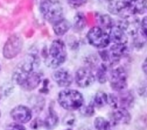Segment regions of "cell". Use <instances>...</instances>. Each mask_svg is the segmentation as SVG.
<instances>
[{"mask_svg": "<svg viewBox=\"0 0 147 130\" xmlns=\"http://www.w3.org/2000/svg\"><path fill=\"white\" fill-rule=\"evenodd\" d=\"M38 65L39 59L36 55H28L15 68L12 75L13 81L26 91H31L37 88L42 82V74L36 71Z\"/></svg>", "mask_w": 147, "mask_h": 130, "instance_id": "6da1fadb", "label": "cell"}, {"mask_svg": "<svg viewBox=\"0 0 147 130\" xmlns=\"http://www.w3.org/2000/svg\"><path fill=\"white\" fill-rule=\"evenodd\" d=\"M67 56L65 42L61 39L54 40L44 58V63L48 67L57 69L66 61Z\"/></svg>", "mask_w": 147, "mask_h": 130, "instance_id": "7a4b0ae2", "label": "cell"}, {"mask_svg": "<svg viewBox=\"0 0 147 130\" xmlns=\"http://www.w3.org/2000/svg\"><path fill=\"white\" fill-rule=\"evenodd\" d=\"M57 102L64 109L74 111L80 109L84 105V97L77 90L64 89L58 93Z\"/></svg>", "mask_w": 147, "mask_h": 130, "instance_id": "3957f363", "label": "cell"}, {"mask_svg": "<svg viewBox=\"0 0 147 130\" xmlns=\"http://www.w3.org/2000/svg\"><path fill=\"white\" fill-rule=\"evenodd\" d=\"M40 11L43 18L52 25L63 18V8L57 0H42Z\"/></svg>", "mask_w": 147, "mask_h": 130, "instance_id": "277c9868", "label": "cell"}, {"mask_svg": "<svg viewBox=\"0 0 147 130\" xmlns=\"http://www.w3.org/2000/svg\"><path fill=\"white\" fill-rule=\"evenodd\" d=\"M87 40L91 46L98 49H104L111 43L108 33L99 26H94L88 30Z\"/></svg>", "mask_w": 147, "mask_h": 130, "instance_id": "5b68a950", "label": "cell"}, {"mask_svg": "<svg viewBox=\"0 0 147 130\" xmlns=\"http://www.w3.org/2000/svg\"><path fill=\"white\" fill-rule=\"evenodd\" d=\"M108 80L111 88L116 92L125 91L127 87V73L122 67H116L110 70Z\"/></svg>", "mask_w": 147, "mask_h": 130, "instance_id": "8992f818", "label": "cell"}, {"mask_svg": "<svg viewBox=\"0 0 147 130\" xmlns=\"http://www.w3.org/2000/svg\"><path fill=\"white\" fill-rule=\"evenodd\" d=\"M23 48V40L18 35H12L6 41L4 49L3 55L5 59H11L19 54Z\"/></svg>", "mask_w": 147, "mask_h": 130, "instance_id": "52a82bcc", "label": "cell"}, {"mask_svg": "<svg viewBox=\"0 0 147 130\" xmlns=\"http://www.w3.org/2000/svg\"><path fill=\"white\" fill-rule=\"evenodd\" d=\"M74 80H75L77 86L81 88H87L94 83L95 76L92 69H90L88 67H80L76 72Z\"/></svg>", "mask_w": 147, "mask_h": 130, "instance_id": "ba28073f", "label": "cell"}, {"mask_svg": "<svg viewBox=\"0 0 147 130\" xmlns=\"http://www.w3.org/2000/svg\"><path fill=\"white\" fill-rule=\"evenodd\" d=\"M10 115L15 122L21 124L28 123L32 119V111L25 105H18L14 107Z\"/></svg>", "mask_w": 147, "mask_h": 130, "instance_id": "9c48e42d", "label": "cell"}, {"mask_svg": "<svg viewBox=\"0 0 147 130\" xmlns=\"http://www.w3.org/2000/svg\"><path fill=\"white\" fill-rule=\"evenodd\" d=\"M124 7L130 16L144 14L147 10V0H122Z\"/></svg>", "mask_w": 147, "mask_h": 130, "instance_id": "30bf717a", "label": "cell"}, {"mask_svg": "<svg viewBox=\"0 0 147 130\" xmlns=\"http://www.w3.org/2000/svg\"><path fill=\"white\" fill-rule=\"evenodd\" d=\"M52 79L55 83L62 88L69 87L74 81V78L71 73L65 68H57L52 74Z\"/></svg>", "mask_w": 147, "mask_h": 130, "instance_id": "8fae6325", "label": "cell"}, {"mask_svg": "<svg viewBox=\"0 0 147 130\" xmlns=\"http://www.w3.org/2000/svg\"><path fill=\"white\" fill-rule=\"evenodd\" d=\"M110 42L115 45H127L128 42V35L125 31L121 29L119 25L114 23V25L107 31Z\"/></svg>", "mask_w": 147, "mask_h": 130, "instance_id": "7c38bea8", "label": "cell"}, {"mask_svg": "<svg viewBox=\"0 0 147 130\" xmlns=\"http://www.w3.org/2000/svg\"><path fill=\"white\" fill-rule=\"evenodd\" d=\"M131 120V114L128 109H114L110 114V123L112 126H117L120 124H129Z\"/></svg>", "mask_w": 147, "mask_h": 130, "instance_id": "4fadbf2b", "label": "cell"}, {"mask_svg": "<svg viewBox=\"0 0 147 130\" xmlns=\"http://www.w3.org/2000/svg\"><path fill=\"white\" fill-rule=\"evenodd\" d=\"M107 10L110 13L118 16L120 18H126L131 17L126 12L122 0H108Z\"/></svg>", "mask_w": 147, "mask_h": 130, "instance_id": "5bb4252c", "label": "cell"}, {"mask_svg": "<svg viewBox=\"0 0 147 130\" xmlns=\"http://www.w3.org/2000/svg\"><path fill=\"white\" fill-rule=\"evenodd\" d=\"M118 93L119 94L117 95V98H118L119 108L129 109L133 105V103H134L133 95L131 93V91H128L125 90L119 91Z\"/></svg>", "mask_w": 147, "mask_h": 130, "instance_id": "9a60e30c", "label": "cell"}, {"mask_svg": "<svg viewBox=\"0 0 147 130\" xmlns=\"http://www.w3.org/2000/svg\"><path fill=\"white\" fill-rule=\"evenodd\" d=\"M72 27L71 23L67 20L66 18H61L58 22L53 24V31L55 35L57 36H62L64 35Z\"/></svg>", "mask_w": 147, "mask_h": 130, "instance_id": "2e32d148", "label": "cell"}, {"mask_svg": "<svg viewBox=\"0 0 147 130\" xmlns=\"http://www.w3.org/2000/svg\"><path fill=\"white\" fill-rule=\"evenodd\" d=\"M112 68L108 67L107 65L101 63L100 65H99L97 70H96V73H95V79L98 80V82L100 84H105L106 82H107L108 78H109V73H110V70Z\"/></svg>", "mask_w": 147, "mask_h": 130, "instance_id": "e0dca14e", "label": "cell"}, {"mask_svg": "<svg viewBox=\"0 0 147 130\" xmlns=\"http://www.w3.org/2000/svg\"><path fill=\"white\" fill-rule=\"evenodd\" d=\"M96 20L98 23V26L103 29L104 30H106L107 32L115 23L113 19L109 15H106V14H100V13L96 14Z\"/></svg>", "mask_w": 147, "mask_h": 130, "instance_id": "ac0fdd59", "label": "cell"}, {"mask_svg": "<svg viewBox=\"0 0 147 130\" xmlns=\"http://www.w3.org/2000/svg\"><path fill=\"white\" fill-rule=\"evenodd\" d=\"M58 122H59V118L57 114L52 109H50V110L49 111V115L46 116V118L43 121V126L47 129H53L58 125Z\"/></svg>", "mask_w": 147, "mask_h": 130, "instance_id": "d6986e66", "label": "cell"}, {"mask_svg": "<svg viewBox=\"0 0 147 130\" xmlns=\"http://www.w3.org/2000/svg\"><path fill=\"white\" fill-rule=\"evenodd\" d=\"M92 104L94 105V108H103L107 104V94L103 92V91H99L97 92L92 101Z\"/></svg>", "mask_w": 147, "mask_h": 130, "instance_id": "ffe728a7", "label": "cell"}, {"mask_svg": "<svg viewBox=\"0 0 147 130\" xmlns=\"http://www.w3.org/2000/svg\"><path fill=\"white\" fill-rule=\"evenodd\" d=\"M87 25L86 16L82 12H78L74 17V28L77 31H82Z\"/></svg>", "mask_w": 147, "mask_h": 130, "instance_id": "44dd1931", "label": "cell"}, {"mask_svg": "<svg viewBox=\"0 0 147 130\" xmlns=\"http://www.w3.org/2000/svg\"><path fill=\"white\" fill-rule=\"evenodd\" d=\"M94 125L95 130H112V125L110 121L101 116L96 117L94 119Z\"/></svg>", "mask_w": 147, "mask_h": 130, "instance_id": "7402d4cb", "label": "cell"}, {"mask_svg": "<svg viewBox=\"0 0 147 130\" xmlns=\"http://www.w3.org/2000/svg\"><path fill=\"white\" fill-rule=\"evenodd\" d=\"M80 112L83 116L90 117L94 114V107L92 103H89L88 105H83L80 109Z\"/></svg>", "mask_w": 147, "mask_h": 130, "instance_id": "603a6c76", "label": "cell"}, {"mask_svg": "<svg viewBox=\"0 0 147 130\" xmlns=\"http://www.w3.org/2000/svg\"><path fill=\"white\" fill-rule=\"evenodd\" d=\"M140 34L144 40L147 41V17L140 22Z\"/></svg>", "mask_w": 147, "mask_h": 130, "instance_id": "cb8c5ba5", "label": "cell"}, {"mask_svg": "<svg viewBox=\"0 0 147 130\" xmlns=\"http://www.w3.org/2000/svg\"><path fill=\"white\" fill-rule=\"evenodd\" d=\"M138 92L141 97H147V79L139 84L138 88Z\"/></svg>", "mask_w": 147, "mask_h": 130, "instance_id": "d4e9b609", "label": "cell"}, {"mask_svg": "<svg viewBox=\"0 0 147 130\" xmlns=\"http://www.w3.org/2000/svg\"><path fill=\"white\" fill-rule=\"evenodd\" d=\"M67 4L73 8H79L85 5L88 0H67Z\"/></svg>", "mask_w": 147, "mask_h": 130, "instance_id": "484cf974", "label": "cell"}, {"mask_svg": "<svg viewBox=\"0 0 147 130\" xmlns=\"http://www.w3.org/2000/svg\"><path fill=\"white\" fill-rule=\"evenodd\" d=\"M6 130H26V128L24 126V124L14 121L8 125V127H6Z\"/></svg>", "mask_w": 147, "mask_h": 130, "instance_id": "4316f807", "label": "cell"}, {"mask_svg": "<svg viewBox=\"0 0 147 130\" xmlns=\"http://www.w3.org/2000/svg\"><path fill=\"white\" fill-rule=\"evenodd\" d=\"M40 121V119H39V118H36V120H34V121H32V123H31V127H32L33 129H37V128H39L40 127L43 126L42 123H39V124H38V121Z\"/></svg>", "mask_w": 147, "mask_h": 130, "instance_id": "83f0119b", "label": "cell"}, {"mask_svg": "<svg viewBox=\"0 0 147 130\" xmlns=\"http://www.w3.org/2000/svg\"><path fill=\"white\" fill-rule=\"evenodd\" d=\"M142 70H143L144 75H145L146 78H147V58L144 59V63H143V65H142Z\"/></svg>", "mask_w": 147, "mask_h": 130, "instance_id": "f1b7e54d", "label": "cell"}, {"mask_svg": "<svg viewBox=\"0 0 147 130\" xmlns=\"http://www.w3.org/2000/svg\"><path fill=\"white\" fill-rule=\"evenodd\" d=\"M65 130H72V129H70V128H67V129H65Z\"/></svg>", "mask_w": 147, "mask_h": 130, "instance_id": "f546056e", "label": "cell"}, {"mask_svg": "<svg viewBox=\"0 0 147 130\" xmlns=\"http://www.w3.org/2000/svg\"><path fill=\"white\" fill-rule=\"evenodd\" d=\"M0 71H1V66H0Z\"/></svg>", "mask_w": 147, "mask_h": 130, "instance_id": "4dcf8cb0", "label": "cell"}, {"mask_svg": "<svg viewBox=\"0 0 147 130\" xmlns=\"http://www.w3.org/2000/svg\"><path fill=\"white\" fill-rule=\"evenodd\" d=\"M0 116H1V112H0Z\"/></svg>", "mask_w": 147, "mask_h": 130, "instance_id": "1f68e13d", "label": "cell"}, {"mask_svg": "<svg viewBox=\"0 0 147 130\" xmlns=\"http://www.w3.org/2000/svg\"><path fill=\"white\" fill-rule=\"evenodd\" d=\"M107 1H108V0H107Z\"/></svg>", "mask_w": 147, "mask_h": 130, "instance_id": "d6a6232c", "label": "cell"}]
</instances>
